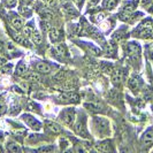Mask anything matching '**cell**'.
<instances>
[{
  "label": "cell",
  "instance_id": "44dd1931",
  "mask_svg": "<svg viewBox=\"0 0 153 153\" xmlns=\"http://www.w3.org/2000/svg\"><path fill=\"white\" fill-rule=\"evenodd\" d=\"M129 86H130L131 90L136 91L138 88H139V78L138 77H132L129 81Z\"/></svg>",
  "mask_w": 153,
  "mask_h": 153
},
{
  "label": "cell",
  "instance_id": "8992f818",
  "mask_svg": "<svg viewBox=\"0 0 153 153\" xmlns=\"http://www.w3.org/2000/svg\"><path fill=\"white\" fill-rule=\"evenodd\" d=\"M138 37L144 39H149L153 37V29L149 25H142V29L138 32Z\"/></svg>",
  "mask_w": 153,
  "mask_h": 153
},
{
  "label": "cell",
  "instance_id": "7a4b0ae2",
  "mask_svg": "<svg viewBox=\"0 0 153 153\" xmlns=\"http://www.w3.org/2000/svg\"><path fill=\"white\" fill-rule=\"evenodd\" d=\"M75 132L81 137L90 138V135L86 130V126H85V117H79L78 119V121L75 124Z\"/></svg>",
  "mask_w": 153,
  "mask_h": 153
},
{
  "label": "cell",
  "instance_id": "4fadbf2b",
  "mask_svg": "<svg viewBox=\"0 0 153 153\" xmlns=\"http://www.w3.org/2000/svg\"><path fill=\"white\" fill-rule=\"evenodd\" d=\"M48 32H50L48 35H50V39H51V42H52V43H56V42H59V40H60L61 33L56 30V29H51Z\"/></svg>",
  "mask_w": 153,
  "mask_h": 153
},
{
  "label": "cell",
  "instance_id": "5bb4252c",
  "mask_svg": "<svg viewBox=\"0 0 153 153\" xmlns=\"http://www.w3.org/2000/svg\"><path fill=\"white\" fill-rule=\"evenodd\" d=\"M85 107L92 112H96V113H99L102 111V106L100 104H96V102H88V104H85Z\"/></svg>",
  "mask_w": 153,
  "mask_h": 153
},
{
  "label": "cell",
  "instance_id": "1f68e13d",
  "mask_svg": "<svg viewBox=\"0 0 153 153\" xmlns=\"http://www.w3.org/2000/svg\"><path fill=\"white\" fill-rule=\"evenodd\" d=\"M69 143H68V140L66 139V138H60V146H61V149H66V146L68 145Z\"/></svg>",
  "mask_w": 153,
  "mask_h": 153
},
{
  "label": "cell",
  "instance_id": "f35d334b",
  "mask_svg": "<svg viewBox=\"0 0 153 153\" xmlns=\"http://www.w3.org/2000/svg\"><path fill=\"white\" fill-rule=\"evenodd\" d=\"M2 50H4V44H2L1 42H0V52H1Z\"/></svg>",
  "mask_w": 153,
  "mask_h": 153
},
{
  "label": "cell",
  "instance_id": "2e32d148",
  "mask_svg": "<svg viewBox=\"0 0 153 153\" xmlns=\"http://www.w3.org/2000/svg\"><path fill=\"white\" fill-rule=\"evenodd\" d=\"M6 149L10 152H20L21 151V147L17 143H14V142H8L6 144Z\"/></svg>",
  "mask_w": 153,
  "mask_h": 153
},
{
  "label": "cell",
  "instance_id": "4dcf8cb0",
  "mask_svg": "<svg viewBox=\"0 0 153 153\" xmlns=\"http://www.w3.org/2000/svg\"><path fill=\"white\" fill-rule=\"evenodd\" d=\"M6 111H7V107H6L5 102L0 101V115L5 114V113H6Z\"/></svg>",
  "mask_w": 153,
  "mask_h": 153
},
{
  "label": "cell",
  "instance_id": "836d02e7",
  "mask_svg": "<svg viewBox=\"0 0 153 153\" xmlns=\"http://www.w3.org/2000/svg\"><path fill=\"white\" fill-rule=\"evenodd\" d=\"M98 1H99V0H89V5L93 7V6H96V5L98 4Z\"/></svg>",
  "mask_w": 153,
  "mask_h": 153
},
{
  "label": "cell",
  "instance_id": "e575fe53",
  "mask_svg": "<svg viewBox=\"0 0 153 153\" xmlns=\"http://www.w3.org/2000/svg\"><path fill=\"white\" fill-rule=\"evenodd\" d=\"M31 0H20V2L22 4V5H29L30 4Z\"/></svg>",
  "mask_w": 153,
  "mask_h": 153
},
{
  "label": "cell",
  "instance_id": "d6a6232c",
  "mask_svg": "<svg viewBox=\"0 0 153 153\" xmlns=\"http://www.w3.org/2000/svg\"><path fill=\"white\" fill-rule=\"evenodd\" d=\"M104 17H105V15H104L102 13H99V14H97V15L94 16V20H96L97 22H99V21H101Z\"/></svg>",
  "mask_w": 153,
  "mask_h": 153
},
{
  "label": "cell",
  "instance_id": "4316f807",
  "mask_svg": "<svg viewBox=\"0 0 153 153\" xmlns=\"http://www.w3.org/2000/svg\"><path fill=\"white\" fill-rule=\"evenodd\" d=\"M124 37H126V35L123 33L122 31H116L113 35V39H115V40H122Z\"/></svg>",
  "mask_w": 153,
  "mask_h": 153
},
{
  "label": "cell",
  "instance_id": "603a6c76",
  "mask_svg": "<svg viewBox=\"0 0 153 153\" xmlns=\"http://www.w3.org/2000/svg\"><path fill=\"white\" fill-rule=\"evenodd\" d=\"M40 16H42V19L43 20H51L52 17H53V14H52V12L51 10H48V9H43V10H40Z\"/></svg>",
  "mask_w": 153,
  "mask_h": 153
},
{
  "label": "cell",
  "instance_id": "8d00e7d4",
  "mask_svg": "<svg viewBox=\"0 0 153 153\" xmlns=\"http://www.w3.org/2000/svg\"><path fill=\"white\" fill-rule=\"evenodd\" d=\"M74 1L76 2V4L78 5V6H81V5L83 4V1H84V0H74Z\"/></svg>",
  "mask_w": 153,
  "mask_h": 153
},
{
  "label": "cell",
  "instance_id": "9c48e42d",
  "mask_svg": "<svg viewBox=\"0 0 153 153\" xmlns=\"http://www.w3.org/2000/svg\"><path fill=\"white\" fill-rule=\"evenodd\" d=\"M96 150L100 151V152H108V151H113L112 146H111V142L106 140V142H102V143H98L96 145Z\"/></svg>",
  "mask_w": 153,
  "mask_h": 153
},
{
  "label": "cell",
  "instance_id": "60d3db41",
  "mask_svg": "<svg viewBox=\"0 0 153 153\" xmlns=\"http://www.w3.org/2000/svg\"><path fill=\"white\" fill-rule=\"evenodd\" d=\"M152 109H153V107H152Z\"/></svg>",
  "mask_w": 153,
  "mask_h": 153
},
{
  "label": "cell",
  "instance_id": "ba28073f",
  "mask_svg": "<svg viewBox=\"0 0 153 153\" xmlns=\"http://www.w3.org/2000/svg\"><path fill=\"white\" fill-rule=\"evenodd\" d=\"M142 143L146 146H150L153 144V129H150L147 130L143 135V138H142Z\"/></svg>",
  "mask_w": 153,
  "mask_h": 153
},
{
  "label": "cell",
  "instance_id": "ac0fdd59",
  "mask_svg": "<svg viewBox=\"0 0 153 153\" xmlns=\"http://www.w3.org/2000/svg\"><path fill=\"white\" fill-rule=\"evenodd\" d=\"M63 9H65V12H66L67 14H69V15H71V16L78 15V12H77L76 9L73 7L70 4H66V5L63 6Z\"/></svg>",
  "mask_w": 153,
  "mask_h": 153
},
{
  "label": "cell",
  "instance_id": "74e56055",
  "mask_svg": "<svg viewBox=\"0 0 153 153\" xmlns=\"http://www.w3.org/2000/svg\"><path fill=\"white\" fill-rule=\"evenodd\" d=\"M5 62H6V60H5V59H0V66H2Z\"/></svg>",
  "mask_w": 153,
  "mask_h": 153
},
{
  "label": "cell",
  "instance_id": "83f0119b",
  "mask_svg": "<svg viewBox=\"0 0 153 153\" xmlns=\"http://www.w3.org/2000/svg\"><path fill=\"white\" fill-rule=\"evenodd\" d=\"M32 32H33V30H32L31 27H24V28H23V35H24L25 37H31Z\"/></svg>",
  "mask_w": 153,
  "mask_h": 153
},
{
  "label": "cell",
  "instance_id": "9a60e30c",
  "mask_svg": "<svg viewBox=\"0 0 153 153\" xmlns=\"http://www.w3.org/2000/svg\"><path fill=\"white\" fill-rule=\"evenodd\" d=\"M25 74H27V65L23 61H21L17 65V67H16V75H19V76H24Z\"/></svg>",
  "mask_w": 153,
  "mask_h": 153
},
{
  "label": "cell",
  "instance_id": "ffe728a7",
  "mask_svg": "<svg viewBox=\"0 0 153 153\" xmlns=\"http://www.w3.org/2000/svg\"><path fill=\"white\" fill-rule=\"evenodd\" d=\"M40 28H42V30L44 31V32H47V31H50L51 29H53L52 24L48 22V20H42L40 21Z\"/></svg>",
  "mask_w": 153,
  "mask_h": 153
},
{
  "label": "cell",
  "instance_id": "6da1fadb",
  "mask_svg": "<svg viewBox=\"0 0 153 153\" xmlns=\"http://www.w3.org/2000/svg\"><path fill=\"white\" fill-rule=\"evenodd\" d=\"M61 119L66 126L71 127L74 124V120H75V109L71 107L63 109V112L61 113Z\"/></svg>",
  "mask_w": 153,
  "mask_h": 153
},
{
  "label": "cell",
  "instance_id": "277c9868",
  "mask_svg": "<svg viewBox=\"0 0 153 153\" xmlns=\"http://www.w3.org/2000/svg\"><path fill=\"white\" fill-rule=\"evenodd\" d=\"M22 120L24 121V122L27 123L30 128H32V129H35V130H39L40 128H42V124H40V122L39 121H37L32 115L30 114H24L22 116Z\"/></svg>",
  "mask_w": 153,
  "mask_h": 153
},
{
  "label": "cell",
  "instance_id": "30bf717a",
  "mask_svg": "<svg viewBox=\"0 0 153 153\" xmlns=\"http://www.w3.org/2000/svg\"><path fill=\"white\" fill-rule=\"evenodd\" d=\"M60 98L65 101H68V102H78L79 101V97L76 93H65Z\"/></svg>",
  "mask_w": 153,
  "mask_h": 153
},
{
  "label": "cell",
  "instance_id": "8fae6325",
  "mask_svg": "<svg viewBox=\"0 0 153 153\" xmlns=\"http://www.w3.org/2000/svg\"><path fill=\"white\" fill-rule=\"evenodd\" d=\"M123 79V73L121 69H117V70H115L114 73H113V76H112V82H113V84L117 85L120 84L121 82H122Z\"/></svg>",
  "mask_w": 153,
  "mask_h": 153
},
{
  "label": "cell",
  "instance_id": "f1b7e54d",
  "mask_svg": "<svg viewBox=\"0 0 153 153\" xmlns=\"http://www.w3.org/2000/svg\"><path fill=\"white\" fill-rule=\"evenodd\" d=\"M10 69H12V65L5 66V67H2V68H1L0 74H2V75H5V74H9V73H10Z\"/></svg>",
  "mask_w": 153,
  "mask_h": 153
},
{
  "label": "cell",
  "instance_id": "52a82bcc",
  "mask_svg": "<svg viewBox=\"0 0 153 153\" xmlns=\"http://www.w3.org/2000/svg\"><path fill=\"white\" fill-rule=\"evenodd\" d=\"M35 69L38 73H42V74H48L51 71V66L47 62L39 61L37 63H35Z\"/></svg>",
  "mask_w": 153,
  "mask_h": 153
},
{
  "label": "cell",
  "instance_id": "7c38bea8",
  "mask_svg": "<svg viewBox=\"0 0 153 153\" xmlns=\"http://www.w3.org/2000/svg\"><path fill=\"white\" fill-rule=\"evenodd\" d=\"M45 126H46V128L51 131V132H55V134H56V132H60V131H61V128H60L55 122H53V121H48V120H47V121H45Z\"/></svg>",
  "mask_w": 153,
  "mask_h": 153
},
{
  "label": "cell",
  "instance_id": "d4e9b609",
  "mask_svg": "<svg viewBox=\"0 0 153 153\" xmlns=\"http://www.w3.org/2000/svg\"><path fill=\"white\" fill-rule=\"evenodd\" d=\"M24 78H25L27 81H32V82H36V81H39V79H40L38 75H36V73H29L28 75L25 74V75H24Z\"/></svg>",
  "mask_w": 153,
  "mask_h": 153
},
{
  "label": "cell",
  "instance_id": "e0dca14e",
  "mask_svg": "<svg viewBox=\"0 0 153 153\" xmlns=\"http://www.w3.org/2000/svg\"><path fill=\"white\" fill-rule=\"evenodd\" d=\"M19 12H20V14H21L22 16H24V17H30L31 14H32V10H31L27 5L21 6V7L19 8Z\"/></svg>",
  "mask_w": 153,
  "mask_h": 153
},
{
  "label": "cell",
  "instance_id": "d6986e66",
  "mask_svg": "<svg viewBox=\"0 0 153 153\" xmlns=\"http://www.w3.org/2000/svg\"><path fill=\"white\" fill-rule=\"evenodd\" d=\"M12 27H13L16 31L21 30V29L23 28V21L20 19V17H15V19L12 20Z\"/></svg>",
  "mask_w": 153,
  "mask_h": 153
},
{
  "label": "cell",
  "instance_id": "3957f363",
  "mask_svg": "<svg viewBox=\"0 0 153 153\" xmlns=\"http://www.w3.org/2000/svg\"><path fill=\"white\" fill-rule=\"evenodd\" d=\"M93 124L100 134H106L108 131V122L102 117H94Z\"/></svg>",
  "mask_w": 153,
  "mask_h": 153
},
{
  "label": "cell",
  "instance_id": "d590c367",
  "mask_svg": "<svg viewBox=\"0 0 153 153\" xmlns=\"http://www.w3.org/2000/svg\"><path fill=\"white\" fill-rule=\"evenodd\" d=\"M43 1H44V2H45L46 5H48V6H50V5H52V4H53V0H43Z\"/></svg>",
  "mask_w": 153,
  "mask_h": 153
},
{
  "label": "cell",
  "instance_id": "cb8c5ba5",
  "mask_svg": "<svg viewBox=\"0 0 153 153\" xmlns=\"http://www.w3.org/2000/svg\"><path fill=\"white\" fill-rule=\"evenodd\" d=\"M117 5V0H104L102 6L108 9H113Z\"/></svg>",
  "mask_w": 153,
  "mask_h": 153
},
{
  "label": "cell",
  "instance_id": "484cf974",
  "mask_svg": "<svg viewBox=\"0 0 153 153\" xmlns=\"http://www.w3.org/2000/svg\"><path fill=\"white\" fill-rule=\"evenodd\" d=\"M54 150V146L52 145H48V146H43V147H39L38 151L39 152H53Z\"/></svg>",
  "mask_w": 153,
  "mask_h": 153
},
{
  "label": "cell",
  "instance_id": "f546056e",
  "mask_svg": "<svg viewBox=\"0 0 153 153\" xmlns=\"http://www.w3.org/2000/svg\"><path fill=\"white\" fill-rule=\"evenodd\" d=\"M5 5H6V7H9V8L15 7L16 0H5Z\"/></svg>",
  "mask_w": 153,
  "mask_h": 153
},
{
  "label": "cell",
  "instance_id": "5b68a950",
  "mask_svg": "<svg viewBox=\"0 0 153 153\" xmlns=\"http://www.w3.org/2000/svg\"><path fill=\"white\" fill-rule=\"evenodd\" d=\"M126 52L131 56H137L140 54V46L138 45L137 43H134V42L128 43L126 45Z\"/></svg>",
  "mask_w": 153,
  "mask_h": 153
},
{
  "label": "cell",
  "instance_id": "7402d4cb",
  "mask_svg": "<svg viewBox=\"0 0 153 153\" xmlns=\"http://www.w3.org/2000/svg\"><path fill=\"white\" fill-rule=\"evenodd\" d=\"M31 37H32V40H33V43H35V44H37V45H39V44L42 43V40H43L42 33H40V32H38V31L33 30L32 35H31Z\"/></svg>",
  "mask_w": 153,
  "mask_h": 153
},
{
  "label": "cell",
  "instance_id": "ab89813d",
  "mask_svg": "<svg viewBox=\"0 0 153 153\" xmlns=\"http://www.w3.org/2000/svg\"><path fill=\"white\" fill-rule=\"evenodd\" d=\"M151 12H152V13H153V6H152V7H151Z\"/></svg>",
  "mask_w": 153,
  "mask_h": 153
}]
</instances>
